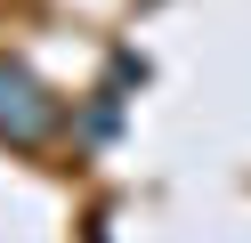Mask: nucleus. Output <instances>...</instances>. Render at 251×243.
Instances as JSON below:
<instances>
[{"instance_id": "obj_1", "label": "nucleus", "mask_w": 251, "mask_h": 243, "mask_svg": "<svg viewBox=\"0 0 251 243\" xmlns=\"http://www.w3.org/2000/svg\"><path fill=\"white\" fill-rule=\"evenodd\" d=\"M49 130H57V97L41 89L17 57H0V138L33 146V138H49Z\"/></svg>"}]
</instances>
